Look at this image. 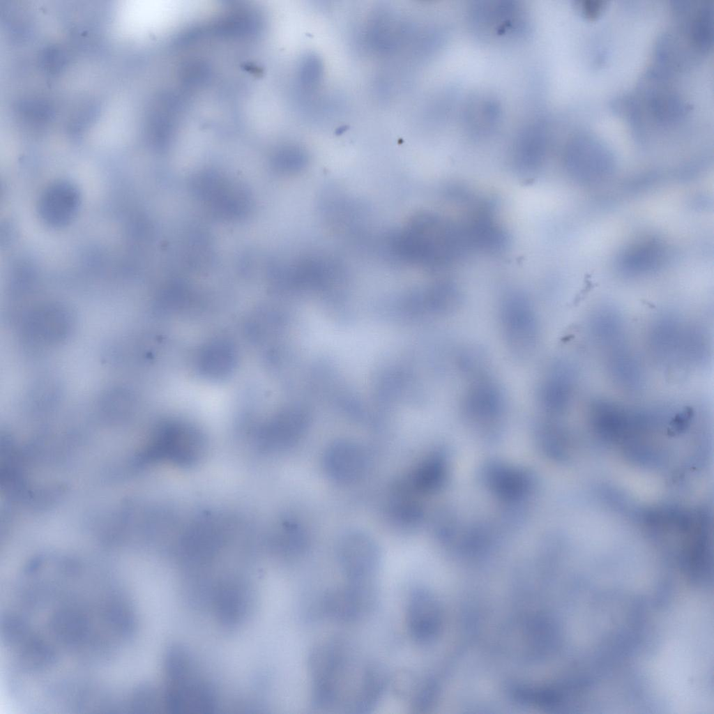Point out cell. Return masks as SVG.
Segmentation results:
<instances>
[{
    "mask_svg": "<svg viewBox=\"0 0 714 714\" xmlns=\"http://www.w3.org/2000/svg\"><path fill=\"white\" fill-rule=\"evenodd\" d=\"M337 555L347 581L374 582L381 553L376 541L360 530H349L338 539Z\"/></svg>",
    "mask_w": 714,
    "mask_h": 714,
    "instance_id": "obj_1",
    "label": "cell"
},
{
    "mask_svg": "<svg viewBox=\"0 0 714 714\" xmlns=\"http://www.w3.org/2000/svg\"><path fill=\"white\" fill-rule=\"evenodd\" d=\"M377 603V590L374 582L347 581L324 596L321 611L332 619L351 622L371 613Z\"/></svg>",
    "mask_w": 714,
    "mask_h": 714,
    "instance_id": "obj_2",
    "label": "cell"
},
{
    "mask_svg": "<svg viewBox=\"0 0 714 714\" xmlns=\"http://www.w3.org/2000/svg\"><path fill=\"white\" fill-rule=\"evenodd\" d=\"M168 713L202 714L213 712L217 700L212 687L194 674L163 687Z\"/></svg>",
    "mask_w": 714,
    "mask_h": 714,
    "instance_id": "obj_3",
    "label": "cell"
},
{
    "mask_svg": "<svg viewBox=\"0 0 714 714\" xmlns=\"http://www.w3.org/2000/svg\"><path fill=\"white\" fill-rule=\"evenodd\" d=\"M369 464L365 448L348 440L333 442L326 448L323 459L324 469L333 481L351 484L359 480Z\"/></svg>",
    "mask_w": 714,
    "mask_h": 714,
    "instance_id": "obj_4",
    "label": "cell"
},
{
    "mask_svg": "<svg viewBox=\"0 0 714 714\" xmlns=\"http://www.w3.org/2000/svg\"><path fill=\"white\" fill-rule=\"evenodd\" d=\"M80 204L77 188L66 181H56L43 192L38 202L42 219L53 227H61L70 222Z\"/></svg>",
    "mask_w": 714,
    "mask_h": 714,
    "instance_id": "obj_5",
    "label": "cell"
},
{
    "mask_svg": "<svg viewBox=\"0 0 714 714\" xmlns=\"http://www.w3.org/2000/svg\"><path fill=\"white\" fill-rule=\"evenodd\" d=\"M406 620L409 633L415 640L425 642L435 635L439 624V609L430 593L423 590H416L411 593L407 605Z\"/></svg>",
    "mask_w": 714,
    "mask_h": 714,
    "instance_id": "obj_6",
    "label": "cell"
},
{
    "mask_svg": "<svg viewBox=\"0 0 714 714\" xmlns=\"http://www.w3.org/2000/svg\"><path fill=\"white\" fill-rule=\"evenodd\" d=\"M248 597L245 588L238 583L220 586L215 595V609L220 623L229 627L239 624L247 613Z\"/></svg>",
    "mask_w": 714,
    "mask_h": 714,
    "instance_id": "obj_7",
    "label": "cell"
},
{
    "mask_svg": "<svg viewBox=\"0 0 714 714\" xmlns=\"http://www.w3.org/2000/svg\"><path fill=\"white\" fill-rule=\"evenodd\" d=\"M387 506V515L396 526L410 528L416 525L422 516L421 508L415 499L414 493L402 478L392 486Z\"/></svg>",
    "mask_w": 714,
    "mask_h": 714,
    "instance_id": "obj_8",
    "label": "cell"
},
{
    "mask_svg": "<svg viewBox=\"0 0 714 714\" xmlns=\"http://www.w3.org/2000/svg\"><path fill=\"white\" fill-rule=\"evenodd\" d=\"M441 472L442 465L439 459L430 456L403 478L416 494L427 493L438 486Z\"/></svg>",
    "mask_w": 714,
    "mask_h": 714,
    "instance_id": "obj_9",
    "label": "cell"
},
{
    "mask_svg": "<svg viewBox=\"0 0 714 714\" xmlns=\"http://www.w3.org/2000/svg\"><path fill=\"white\" fill-rule=\"evenodd\" d=\"M162 669L167 683L176 682L194 674L190 654L178 644H172L166 649L162 659Z\"/></svg>",
    "mask_w": 714,
    "mask_h": 714,
    "instance_id": "obj_10",
    "label": "cell"
}]
</instances>
